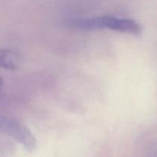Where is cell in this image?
Here are the masks:
<instances>
[{
  "label": "cell",
  "mask_w": 157,
  "mask_h": 157,
  "mask_svg": "<svg viewBox=\"0 0 157 157\" xmlns=\"http://www.w3.org/2000/svg\"><path fill=\"white\" fill-rule=\"evenodd\" d=\"M65 23L67 27L81 31H94L107 28L111 30L132 35H140L142 32L140 25L135 20L131 18H117L110 15L72 18Z\"/></svg>",
  "instance_id": "cell-1"
},
{
  "label": "cell",
  "mask_w": 157,
  "mask_h": 157,
  "mask_svg": "<svg viewBox=\"0 0 157 157\" xmlns=\"http://www.w3.org/2000/svg\"><path fill=\"white\" fill-rule=\"evenodd\" d=\"M0 131L13 138L28 151L32 152L36 148V140L32 132L15 118L0 116Z\"/></svg>",
  "instance_id": "cell-2"
},
{
  "label": "cell",
  "mask_w": 157,
  "mask_h": 157,
  "mask_svg": "<svg viewBox=\"0 0 157 157\" xmlns=\"http://www.w3.org/2000/svg\"><path fill=\"white\" fill-rule=\"evenodd\" d=\"M19 56L10 49H0V67L15 71L19 66Z\"/></svg>",
  "instance_id": "cell-3"
},
{
  "label": "cell",
  "mask_w": 157,
  "mask_h": 157,
  "mask_svg": "<svg viewBox=\"0 0 157 157\" xmlns=\"http://www.w3.org/2000/svg\"><path fill=\"white\" fill-rule=\"evenodd\" d=\"M2 84H3V81H2V79L1 77H0V89H1L2 86Z\"/></svg>",
  "instance_id": "cell-4"
}]
</instances>
